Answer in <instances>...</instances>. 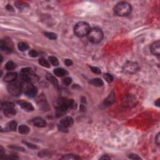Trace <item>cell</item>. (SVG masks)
Here are the masks:
<instances>
[{
  "mask_svg": "<svg viewBox=\"0 0 160 160\" xmlns=\"http://www.w3.org/2000/svg\"><path fill=\"white\" fill-rule=\"evenodd\" d=\"M54 73L56 76L59 77L65 76L68 74V72L63 68H56L54 70Z\"/></svg>",
  "mask_w": 160,
  "mask_h": 160,
  "instance_id": "2e32d148",
  "label": "cell"
},
{
  "mask_svg": "<svg viewBox=\"0 0 160 160\" xmlns=\"http://www.w3.org/2000/svg\"><path fill=\"white\" fill-rule=\"evenodd\" d=\"M58 130H60V131L63 132V133H67L68 132V128H66V126H65L61 125V123H60V125H58Z\"/></svg>",
  "mask_w": 160,
  "mask_h": 160,
  "instance_id": "1f68e13d",
  "label": "cell"
},
{
  "mask_svg": "<svg viewBox=\"0 0 160 160\" xmlns=\"http://www.w3.org/2000/svg\"><path fill=\"white\" fill-rule=\"evenodd\" d=\"M18 47L20 51H24L28 49L29 45L28 44L26 43H24V42H21V43H18Z\"/></svg>",
  "mask_w": 160,
  "mask_h": 160,
  "instance_id": "7402d4cb",
  "label": "cell"
},
{
  "mask_svg": "<svg viewBox=\"0 0 160 160\" xmlns=\"http://www.w3.org/2000/svg\"><path fill=\"white\" fill-rule=\"evenodd\" d=\"M7 90L11 95L15 96V97L19 96L21 94V92L22 91H21V85L18 83H13V82L8 85Z\"/></svg>",
  "mask_w": 160,
  "mask_h": 160,
  "instance_id": "5b68a950",
  "label": "cell"
},
{
  "mask_svg": "<svg viewBox=\"0 0 160 160\" xmlns=\"http://www.w3.org/2000/svg\"><path fill=\"white\" fill-rule=\"evenodd\" d=\"M89 83L91 85L96 87H101L104 85L103 81L99 78H93L89 81Z\"/></svg>",
  "mask_w": 160,
  "mask_h": 160,
  "instance_id": "9a60e30c",
  "label": "cell"
},
{
  "mask_svg": "<svg viewBox=\"0 0 160 160\" xmlns=\"http://www.w3.org/2000/svg\"><path fill=\"white\" fill-rule=\"evenodd\" d=\"M32 122L35 126L39 127V128H43L46 126V122L41 118H35V119H33Z\"/></svg>",
  "mask_w": 160,
  "mask_h": 160,
  "instance_id": "4fadbf2b",
  "label": "cell"
},
{
  "mask_svg": "<svg viewBox=\"0 0 160 160\" xmlns=\"http://www.w3.org/2000/svg\"><path fill=\"white\" fill-rule=\"evenodd\" d=\"M123 101V105L126 106H132L136 104V98L131 94H128L125 96Z\"/></svg>",
  "mask_w": 160,
  "mask_h": 160,
  "instance_id": "52a82bcc",
  "label": "cell"
},
{
  "mask_svg": "<svg viewBox=\"0 0 160 160\" xmlns=\"http://www.w3.org/2000/svg\"><path fill=\"white\" fill-rule=\"evenodd\" d=\"M18 74L16 73L15 72H10L8 73L4 76V81L7 83H13L16 80Z\"/></svg>",
  "mask_w": 160,
  "mask_h": 160,
  "instance_id": "8fae6325",
  "label": "cell"
},
{
  "mask_svg": "<svg viewBox=\"0 0 160 160\" xmlns=\"http://www.w3.org/2000/svg\"><path fill=\"white\" fill-rule=\"evenodd\" d=\"M90 68H91L92 72L94 73L98 74L101 73V69H99V68L96 67V66H91Z\"/></svg>",
  "mask_w": 160,
  "mask_h": 160,
  "instance_id": "4dcf8cb0",
  "label": "cell"
},
{
  "mask_svg": "<svg viewBox=\"0 0 160 160\" xmlns=\"http://www.w3.org/2000/svg\"><path fill=\"white\" fill-rule=\"evenodd\" d=\"M0 48L2 51H4L7 53H10L13 51V46L10 42L4 40H1L0 41Z\"/></svg>",
  "mask_w": 160,
  "mask_h": 160,
  "instance_id": "ba28073f",
  "label": "cell"
},
{
  "mask_svg": "<svg viewBox=\"0 0 160 160\" xmlns=\"http://www.w3.org/2000/svg\"><path fill=\"white\" fill-rule=\"evenodd\" d=\"M62 82L65 85H66V86H69L70 84L72 83V79L69 77H66L65 78L63 79L62 80Z\"/></svg>",
  "mask_w": 160,
  "mask_h": 160,
  "instance_id": "f546056e",
  "label": "cell"
},
{
  "mask_svg": "<svg viewBox=\"0 0 160 160\" xmlns=\"http://www.w3.org/2000/svg\"><path fill=\"white\" fill-rule=\"evenodd\" d=\"M104 78L108 83H111L113 81V77L111 74L106 73L104 75Z\"/></svg>",
  "mask_w": 160,
  "mask_h": 160,
  "instance_id": "f1b7e54d",
  "label": "cell"
},
{
  "mask_svg": "<svg viewBox=\"0 0 160 160\" xmlns=\"http://www.w3.org/2000/svg\"><path fill=\"white\" fill-rule=\"evenodd\" d=\"M44 35L45 36H46L48 39H50L52 40H55L57 38L56 34L51 32H44Z\"/></svg>",
  "mask_w": 160,
  "mask_h": 160,
  "instance_id": "4316f807",
  "label": "cell"
},
{
  "mask_svg": "<svg viewBox=\"0 0 160 160\" xmlns=\"http://www.w3.org/2000/svg\"><path fill=\"white\" fill-rule=\"evenodd\" d=\"M100 159H111V158H110V156H108V155H104V156L101 157Z\"/></svg>",
  "mask_w": 160,
  "mask_h": 160,
  "instance_id": "f35d334b",
  "label": "cell"
},
{
  "mask_svg": "<svg viewBox=\"0 0 160 160\" xmlns=\"http://www.w3.org/2000/svg\"><path fill=\"white\" fill-rule=\"evenodd\" d=\"M87 36L90 42L94 44H97L102 41L103 38V33L101 29L98 28H94L91 29Z\"/></svg>",
  "mask_w": 160,
  "mask_h": 160,
  "instance_id": "277c9868",
  "label": "cell"
},
{
  "mask_svg": "<svg viewBox=\"0 0 160 160\" xmlns=\"http://www.w3.org/2000/svg\"><path fill=\"white\" fill-rule=\"evenodd\" d=\"M155 142H156L157 145L159 146V144H160V134L159 133H158V134L157 135V136H156V138H155Z\"/></svg>",
  "mask_w": 160,
  "mask_h": 160,
  "instance_id": "74e56055",
  "label": "cell"
},
{
  "mask_svg": "<svg viewBox=\"0 0 160 160\" xmlns=\"http://www.w3.org/2000/svg\"><path fill=\"white\" fill-rule=\"evenodd\" d=\"M159 99H158V100H157V101L155 103V104H156V105L158 106H159Z\"/></svg>",
  "mask_w": 160,
  "mask_h": 160,
  "instance_id": "60d3db41",
  "label": "cell"
},
{
  "mask_svg": "<svg viewBox=\"0 0 160 160\" xmlns=\"http://www.w3.org/2000/svg\"><path fill=\"white\" fill-rule=\"evenodd\" d=\"M131 4L126 2H119L114 8V13L119 16H128L131 13Z\"/></svg>",
  "mask_w": 160,
  "mask_h": 160,
  "instance_id": "7a4b0ae2",
  "label": "cell"
},
{
  "mask_svg": "<svg viewBox=\"0 0 160 160\" xmlns=\"http://www.w3.org/2000/svg\"><path fill=\"white\" fill-rule=\"evenodd\" d=\"M16 64L11 61L7 62V63L5 65V68L8 71L13 70V69H15V68H16Z\"/></svg>",
  "mask_w": 160,
  "mask_h": 160,
  "instance_id": "603a6c76",
  "label": "cell"
},
{
  "mask_svg": "<svg viewBox=\"0 0 160 160\" xmlns=\"http://www.w3.org/2000/svg\"><path fill=\"white\" fill-rule=\"evenodd\" d=\"M91 30L90 26L88 23L85 21H81L78 23L74 28V33L78 37L82 38L88 35Z\"/></svg>",
  "mask_w": 160,
  "mask_h": 160,
  "instance_id": "3957f363",
  "label": "cell"
},
{
  "mask_svg": "<svg viewBox=\"0 0 160 160\" xmlns=\"http://www.w3.org/2000/svg\"><path fill=\"white\" fill-rule=\"evenodd\" d=\"M14 103L11 102H3L1 103V108L3 110H7V109H10V108H14Z\"/></svg>",
  "mask_w": 160,
  "mask_h": 160,
  "instance_id": "ffe728a7",
  "label": "cell"
},
{
  "mask_svg": "<svg viewBox=\"0 0 160 160\" xmlns=\"http://www.w3.org/2000/svg\"><path fill=\"white\" fill-rule=\"evenodd\" d=\"M17 128V123L15 121H11L7 125L6 130L7 131H16Z\"/></svg>",
  "mask_w": 160,
  "mask_h": 160,
  "instance_id": "ac0fdd59",
  "label": "cell"
},
{
  "mask_svg": "<svg viewBox=\"0 0 160 160\" xmlns=\"http://www.w3.org/2000/svg\"><path fill=\"white\" fill-rule=\"evenodd\" d=\"M46 78L47 79V80L48 81L50 82V83H52L53 85H54L55 86H58V80H57L56 78L55 77H54L52 74H51L49 73H47L46 75Z\"/></svg>",
  "mask_w": 160,
  "mask_h": 160,
  "instance_id": "d6986e66",
  "label": "cell"
},
{
  "mask_svg": "<svg viewBox=\"0 0 160 160\" xmlns=\"http://www.w3.org/2000/svg\"><path fill=\"white\" fill-rule=\"evenodd\" d=\"M18 130H19L20 133H21V134H23V135L28 134V133L29 132V130H30L28 126H27L24 125L20 126Z\"/></svg>",
  "mask_w": 160,
  "mask_h": 160,
  "instance_id": "44dd1931",
  "label": "cell"
},
{
  "mask_svg": "<svg viewBox=\"0 0 160 160\" xmlns=\"http://www.w3.org/2000/svg\"><path fill=\"white\" fill-rule=\"evenodd\" d=\"M128 158L131 159H140L141 158L136 154H131L128 156Z\"/></svg>",
  "mask_w": 160,
  "mask_h": 160,
  "instance_id": "836d02e7",
  "label": "cell"
},
{
  "mask_svg": "<svg viewBox=\"0 0 160 160\" xmlns=\"http://www.w3.org/2000/svg\"><path fill=\"white\" fill-rule=\"evenodd\" d=\"M10 148H13V149H15V150H19V151H24V148H23L20 147V146H15V145H12L10 146H9Z\"/></svg>",
  "mask_w": 160,
  "mask_h": 160,
  "instance_id": "8d00e7d4",
  "label": "cell"
},
{
  "mask_svg": "<svg viewBox=\"0 0 160 160\" xmlns=\"http://www.w3.org/2000/svg\"><path fill=\"white\" fill-rule=\"evenodd\" d=\"M3 113L6 117L11 118L15 115H16V111L14 108H10V109L4 110Z\"/></svg>",
  "mask_w": 160,
  "mask_h": 160,
  "instance_id": "e0dca14e",
  "label": "cell"
},
{
  "mask_svg": "<svg viewBox=\"0 0 160 160\" xmlns=\"http://www.w3.org/2000/svg\"><path fill=\"white\" fill-rule=\"evenodd\" d=\"M48 60L51 63V65H53V66H58L59 65V61L56 57L54 56H51L48 58Z\"/></svg>",
  "mask_w": 160,
  "mask_h": 160,
  "instance_id": "d4e9b609",
  "label": "cell"
},
{
  "mask_svg": "<svg viewBox=\"0 0 160 160\" xmlns=\"http://www.w3.org/2000/svg\"><path fill=\"white\" fill-rule=\"evenodd\" d=\"M23 143L25 144L29 148H31V149H36V148H38V147H37L36 145H35V144H34L26 142V141H23Z\"/></svg>",
  "mask_w": 160,
  "mask_h": 160,
  "instance_id": "d6a6232c",
  "label": "cell"
},
{
  "mask_svg": "<svg viewBox=\"0 0 160 160\" xmlns=\"http://www.w3.org/2000/svg\"><path fill=\"white\" fill-rule=\"evenodd\" d=\"M39 63H40L42 66H43V67L47 68H50V64H49V62L46 60H45L44 58H40V60H39Z\"/></svg>",
  "mask_w": 160,
  "mask_h": 160,
  "instance_id": "484cf974",
  "label": "cell"
},
{
  "mask_svg": "<svg viewBox=\"0 0 160 160\" xmlns=\"http://www.w3.org/2000/svg\"><path fill=\"white\" fill-rule=\"evenodd\" d=\"M73 119L70 116H66V117L64 118L63 119H62L60 121V123L61 125H63L65 126H66V128H69V127L72 126V125H73Z\"/></svg>",
  "mask_w": 160,
  "mask_h": 160,
  "instance_id": "7c38bea8",
  "label": "cell"
},
{
  "mask_svg": "<svg viewBox=\"0 0 160 160\" xmlns=\"http://www.w3.org/2000/svg\"><path fill=\"white\" fill-rule=\"evenodd\" d=\"M151 51L155 56H159L160 54V42L157 41L151 44L150 48Z\"/></svg>",
  "mask_w": 160,
  "mask_h": 160,
  "instance_id": "9c48e42d",
  "label": "cell"
},
{
  "mask_svg": "<svg viewBox=\"0 0 160 160\" xmlns=\"http://www.w3.org/2000/svg\"><path fill=\"white\" fill-rule=\"evenodd\" d=\"M38 52H37L36 51L34 50V49H32V50H31L29 52V55L30 56L33 57V58H35V57H36L37 56H38Z\"/></svg>",
  "mask_w": 160,
  "mask_h": 160,
  "instance_id": "e575fe53",
  "label": "cell"
},
{
  "mask_svg": "<svg viewBox=\"0 0 160 160\" xmlns=\"http://www.w3.org/2000/svg\"><path fill=\"white\" fill-rule=\"evenodd\" d=\"M65 64L67 66H71L73 65V61L71 60H69V59H66L65 60Z\"/></svg>",
  "mask_w": 160,
  "mask_h": 160,
  "instance_id": "d590c367",
  "label": "cell"
},
{
  "mask_svg": "<svg viewBox=\"0 0 160 160\" xmlns=\"http://www.w3.org/2000/svg\"><path fill=\"white\" fill-rule=\"evenodd\" d=\"M15 6L19 9H22L24 8L28 7V4L25 3L23 2H20V1H18V2L15 3Z\"/></svg>",
  "mask_w": 160,
  "mask_h": 160,
  "instance_id": "83f0119b",
  "label": "cell"
},
{
  "mask_svg": "<svg viewBox=\"0 0 160 160\" xmlns=\"http://www.w3.org/2000/svg\"><path fill=\"white\" fill-rule=\"evenodd\" d=\"M80 159V157H78L77 155H65L64 156L62 157L61 159H68V160H76Z\"/></svg>",
  "mask_w": 160,
  "mask_h": 160,
  "instance_id": "cb8c5ba5",
  "label": "cell"
},
{
  "mask_svg": "<svg viewBox=\"0 0 160 160\" xmlns=\"http://www.w3.org/2000/svg\"><path fill=\"white\" fill-rule=\"evenodd\" d=\"M123 70L127 73H135L139 70V66L135 62L128 61L124 65Z\"/></svg>",
  "mask_w": 160,
  "mask_h": 160,
  "instance_id": "8992f818",
  "label": "cell"
},
{
  "mask_svg": "<svg viewBox=\"0 0 160 160\" xmlns=\"http://www.w3.org/2000/svg\"><path fill=\"white\" fill-rule=\"evenodd\" d=\"M18 103L19 104L20 106L23 108L24 111H28V112H30L33 111L34 110V107L31 103L28 102L23 101H18Z\"/></svg>",
  "mask_w": 160,
  "mask_h": 160,
  "instance_id": "30bf717a",
  "label": "cell"
},
{
  "mask_svg": "<svg viewBox=\"0 0 160 160\" xmlns=\"http://www.w3.org/2000/svg\"><path fill=\"white\" fill-rule=\"evenodd\" d=\"M115 101V98H114V94L113 93H111V94H110L109 96L106 99H105V101L103 103V106H110V105L113 103Z\"/></svg>",
  "mask_w": 160,
  "mask_h": 160,
  "instance_id": "5bb4252c",
  "label": "cell"
},
{
  "mask_svg": "<svg viewBox=\"0 0 160 160\" xmlns=\"http://www.w3.org/2000/svg\"><path fill=\"white\" fill-rule=\"evenodd\" d=\"M7 8L8 9V10H10V9H11V11H13V8L11 7V6L10 5V4H8V5L7 6Z\"/></svg>",
  "mask_w": 160,
  "mask_h": 160,
  "instance_id": "ab89813d",
  "label": "cell"
},
{
  "mask_svg": "<svg viewBox=\"0 0 160 160\" xmlns=\"http://www.w3.org/2000/svg\"><path fill=\"white\" fill-rule=\"evenodd\" d=\"M21 79H22V80H21V83L20 84L21 91L28 97H35L38 93L37 88L33 85L32 82H31L26 78L21 76Z\"/></svg>",
  "mask_w": 160,
  "mask_h": 160,
  "instance_id": "6da1fadb",
  "label": "cell"
}]
</instances>
